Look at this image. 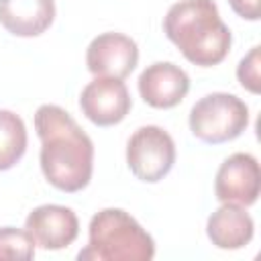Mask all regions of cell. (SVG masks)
Listing matches in <instances>:
<instances>
[{
	"label": "cell",
	"mask_w": 261,
	"mask_h": 261,
	"mask_svg": "<svg viewBox=\"0 0 261 261\" xmlns=\"http://www.w3.org/2000/svg\"><path fill=\"white\" fill-rule=\"evenodd\" d=\"M88 245L80 261H151L155 243L151 234L124 210L104 208L90 220Z\"/></svg>",
	"instance_id": "3957f363"
},
{
	"label": "cell",
	"mask_w": 261,
	"mask_h": 261,
	"mask_svg": "<svg viewBox=\"0 0 261 261\" xmlns=\"http://www.w3.org/2000/svg\"><path fill=\"white\" fill-rule=\"evenodd\" d=\"M253 218L245 206L224 202L206 222V232L218 249H243L253 239Z\"/></svg>",
	"instance_id": "7c38bea8"
},
{
	"label": "cell",
	"mask_w": 261,
	"mask_h": 261,
	"mask_svg": "<svg viewBox=\"0 0 261 261\" xmlns=\"http://www.w3.org/2000/svg\"><path fill=\"white\" fill-rule=\"evenodd\" d=\"M24 228L33 237L35 245L49 251H59L77 239L80 222L71 208L59 204H43L29 212Z\"/></svg>",
	"instance_id": "9c48e42d"
},
{
	"label": "cell",
	"mask_w": 261,
	"mask_h": 261,
	"mask_svg": "<svg viewBox=\"0 0 261 261\" xmlns=\"http://www.w3.org/2000/svg\"><path fill=\"white\" fill-rule=\"evenodd\" d=\"M35 130L41 139V169L45 179L61 192H80L92 179L94 143L73 116L55 104L35 112Z\"/></svg>",
	"instance_id": "6da1fadb"
},
{
	"label": "cell",
	"mask_w": 261,
	"mask_h": 261,
	"mask_svg": "<svg viewBox=\"0 0 261 261\" xmlns=\"http://www.w3.org/2000/svg\"><path fill=\"white\" fill-rule=\"evenodd\" d=\"M27 151V128L18 114L0 108V171L14 167Z\"/></svg>",
	"instance_id": "4fadbf2b"
},
{
	"label": "cell",
	"mask_w": 261,
	"mask_h": 261,
	"mask_svg": "<svg viewBox=\"0 0 261 261\" xmlns=\"http://www.w3.org/2000/svg\"><path fill=\"white\" fill-rule=\"evenodd\" d=\"M249 124V108L234 94L212 92L190 110V130L204 143H226L237 139Z\"/></svg>",
	"instance_id": "277c9868"
},
{
	"label": "cell",
	"mask_w": 261,
	"mask_h": 261,
	"mask_svg": "<svg viewBox=\"0 0 261 261\" xmlns=\"http://www.w3.org/2000/svg\"><path fill=\"white\" fill-rule=\"evenodd\" d=\"M35 241L27 228L4 226L0 228V261L2 259H33Z\"/></svg>",
	"instance_id": "5bb4252c"
},
{
	"label": "cell",
	"mask_w": 261,
	"mask_h": 261,
	"mask_svg": "<svg viewBox=\"0 0 261 261\" xmlns=\"http://www.w3.org/2000/svg\"><path fill=\"white\" fill-rule=\"evenodd\" d=\"M261 61H259V47H253L249 51L247 57L241 59L239 67H237V77L241 82L243 88H247L249 92L253 94H259L261 92Z\"/></svg>",
	"instance_id": "9a60e30c"
},
{
	"label": "cell",
	"mask_w": 261,
	"mask_h": 261,
	"mask_svg": "<svg viewBox=\"0 0 261 261\" xmlns=\"http://www.w3.org/2000/svg\"><path fill=\"white\" fill-rule=\"evenodd\" d=\"M230 2V8L241 16V18H247V20H259V0H228Z\"/></svg>",
	"instance_id": "2e32d148"
},
{
	"label": "cell",
	"mask_w": 261,
	"mask_h": 261,
	"mask_svg": "<svg viewBox=\"0 0 261 261\" xmlns=\"http://www.w3.org/2000/svg\"><path fill=\"white\" fill-rule=\"evenodd\" d=\"M261 190V169L253 155L234 153L222 161L216 171L214 194L224 204L251 206L257 202Z\"/></svg>",
	"instance_id": "8992f818"
},
{
	"label": "cell",
	"mask_w": 261,
	"mask_h": 261,
	"mask_svg": "<svg viewBox=\"0 0 261 261\" xmlns=\"http://www.w3.org/2000/svg\"><path fill=\"white\" fill-rule=\"evenodd\" d=\"M163 31L184 57L200 67L218 65L232 43V35L222 22L214 0L175 2L163 18Z\"/></svg>",
	"instance_id": "7a4b0ae2"
},
{
	"label": "cell",
	"mask_w": 261,
	"mask_h": 261,
	"mask_svg": "<svg viewBox=\"0 0 261 261\" xmlns=\"http://www.w3.org/2000/svg\"><path fill=\"white\" fill-rule=\"evenodd\" d=\"M126 163L141 181L155 184L163 179L175 163L171 135L155 124L137 128L126 143Z\"/></svg>",
	"instance_id": "5b68a950"
},
{
	"label": "cell",
	"mask_w": 261,
	"mask_h": 261,
	"mask_svg": "<svg viewBox=\"0 0 261 261\" xmlns=\"http://www.w3.org/2000/svg\"><path fill=\"white\" fill-rule=\"evenodd\" d=\"M139 61L137 43L122 33H102L88 45L86 63L96 77L124 80Z\"/></svg>",
	"instance_id": "ba28073f"
},
{
	"label": "cell",
	"mask_w": 261,
	"mask_h": 261,
	"mask_svg": "<svg viewBox=\"0 0 261 261\" xmlns=\"http://www.w3.org/2000/svg\"><path fill=\"white\" fill-rule=\"evenodd\" d=\"M133 102L122 80L96 77L92 80L80 96V108L88 120L98 126H112L124 120Z\"/></svg>",
	"instance_id": "52a82bcc"
},
{
	"label": "cell",
	"mask_w": 261,
	"mask_h": 261,
	"mask_svg": "<svg viewBox=\"0 0 261 261\" xmlns=\"http://www.w3.org/2000/svg\"><path fill=\"white\" fill-rule=\"evenodd\" d=\"M190 90L188 73L171 61H155L139 75V94L153 108L177 106Z\"/></svg>",
	"instance_id": "30bf717a"
},
{
	"label": "cell",
	"mask_w": 261,
	"mask_h": 261,
	"mask_svg": "<svg viewBox=\"0 0 261 261\" xmlns=\"http://www.w3.org/2000/svg\"><path fill=\"white\" fill-rule=\"evenodd\" d=\"M55 18L53 0H0V24L16 37H37Z\"/></svg>",
	"instance_id": "8fae6325"
}]
</instances>
